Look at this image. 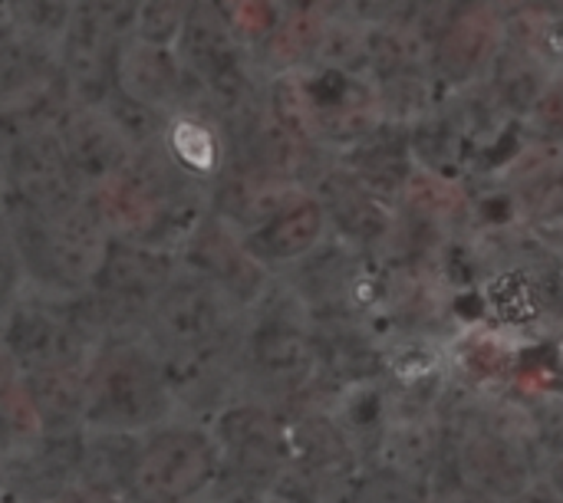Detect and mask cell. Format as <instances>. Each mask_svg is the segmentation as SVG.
I'll list each match as a JSON object with an SVG mask.
<instances>
[{
    "instance_id": "1",
    "label": "cell",
    "mask_w": 563,
    "mask_h": 503,
    "mask_svg": "<svg viewBox=\"0 0 563 503\" xmlns=\"http://www.w3.org/2000/svg\"><path fill=\"white\" fill-rule=\"evenodd\" d=\"M112 237H129L178 250L188 231L205 217L208 188L188 178L162 145L139 148L132 161L106 185L86 194Z\"/></svg>"
},
{
    "instance_id": "2",
    "label": "cell",
    "mask_w": 563,
    "mask_h": 503,
    "mask_svg": "<svg viewBox=\"0 0 563 503\" xmlns=\"http://www.w3.org/2000/svg\"><path fill=\"white\" fill-rule=\"evenodd\" d=\"M86 428L145 435L178 415L162 356L142 333L106 336L86 362Z\"/></svg>"
},
{
    "instance_id": "3",
    "label": "cell",
    "mask_w": 563,
    "mask_h": 503,
    "mask_svg": "<svg viewBox=\"0 0 563 503\" xmlns=\"http://www.w3.org/2000/svg\"><path fill=\"white\" fill-rule=\"evenodd\" d=\"M102 339L106 333L86 290L49 293L26 283L0 316V346L20 376L86 366Z\"/></svg>"
},
{
    "instance_id": "4",
    "label": "cell",
    "mask_w": 563,
    "mask_h": 503,
    "mask_svg": "<svg viewBox=\"0 0 563 503\" xmlns=\"http://www.w3.org/2000/svg\"><path fill=\"white\" fill-rule=\"evenodd\" d=\"M7 221L23 260L26 283L49 293L86 290L112 241L89 198L49 214H7Z\"/></svg>"
},
{
    "instance_id": "5",
    "label": "cell",
    "mask_w": 563,
    "mask_h": 503,
    "mask_svg": "<svg viewBox=\"0 0 563 503\" xmlns=\"http://www.w3.org/2000/svg\"><path fill=\"white\" fill-rule=\"evenodd\" d=\"M247 310L208 277L181 267L155 300L142 336L165 366L241 346Z\"/></svg>"
},
{
    "instance_id": "6",
    "label": "cell",
    "mask_w": 563,
    "mask_h": 503,
    "mask_svg": "<svg viewBox=\"0 0 563 503\" xmlns=\"http://www.w3.org/2000/svg\"><path fill=\"white\" fill-rule=\"evenodd\" d=\"M175 53L188 72L195 99L211 105L221 119L251 109L264 96V79L254 66L251 46L234 33L214 0H195Z\"/></svg>"
},
{
    "instance_id": "7",
    "label": "cell",
    "mask_w": 563,
    "mask_h": 503,
    "mask_svg": "<svg viewBox=\"0 0 563 503\" xmlns=\"http://www.w3.org/2000/svg\"><path fill=\"white\" fill-rule=\"evenodd\" d=\"M224 471L211 425L175 415L142 435L129 498L132 503H195Z\"/></svg>"
},
{
    "instance_id": "8",
    "label": "cell",
    "mask_w": 563,
    "mask_h": 503,
    "mask_svg": "<svg viewBox=\"0 0 563 503\" xmlns=\"http://www.w3.org/2000/svg\"><path fill=\"white\" fill-rule=\"evenodd\" d=\"M181 270L178 250L112 237L102 264L86 287V297L96 310V320L106 336L142 333L155 300Z\"/></svg>"
},
{
    "instance_id": "9",
    "label": "cell",
    "mask_w": 563,
    "mask_h": 503,
    "mask_svg": "<svg viewBox=\"0 0 563 503\" xmlns=\"http://www.w3.org/2000/svg\"><path fill=\"white\" fill-rule=\"evenodd\" d=\"M274 287V283H271ZM320 366L317 339L284 313V306H271V290L247 310L244 333L238 346L241 389L254 395H297L310 385Z\"/></svg>"
},
{
    "instance_id": "10",
    "label": "cell",
    "mask_w": 563,
    "mask_h": 503,
    "mask_svg": "<svg viewBox=\"0 0 563 503\" xmlns=\"http://www.w3.org/2000/svg\"><path fill=\"white\" fill-rule=\"evenodd\" d=\"M132 30L129 0H76L66 33L56 43L59 69L73 102L102 105L115 89V59Z\"/></svg>"
},
{
    "instance_id": "11",
    "label": "cell",
    "mask_w": 563,
    "mask_h": 503,
    "mask_svg": "<svg viewBox=\"0 0 563 503\" xmlns=\"http://www.w3.org/2000/svg\"><path fill=\"white\" fill-rule=\"evenodd\" d=\"M508 46V16L488 0H452L429 46V69L445 96L478 89Z\"/></svg>"
},
{
    "instance_id": "12",
    "label": "cell",
    "mask_w": 563,
    "mask_h": 503,
    "mask_svg": "<svg viewBox=\"0 0 563 503\" xmlns=\"http://www.w3.org/2000/svg\"><path fill=\"white\" fill-rule=\"evenodd\" d=\"M7 214H49L86 198L56 132H33L0 148Z\"/></svg>"
},
{
    "instance_id": "13",
    "label": "cell",
    "mask_w": 563,
    "mask_h": 503,
    "mask_svg": "<svg viewBox=\"0 0 563 503\" xmlns=\"http://www.w3.org/2000/svg\"><path fill=\"white\" fill-rule=\"evenodd\" d=\"M178 260H181V267L218 283L244 310H251L274 283V273L247 254L241 231L234 224H228L221 214H214L211 208L181 241Z\"/></svg>"
},
{
    "instance_id": "14",
    "label": "cell",
    "mask_w": 563,
    "mask_h": 503,
    "mask_svg": "<svg viewBox=\"0 0 563 503\" xmlns=\"http://www.w3.org/2000/svg\"><path fill=\"white\" fill-rule=\"evenodd\" d=\"M53 132H56L79 185L86 188V194L92 188L106 185L109 178H115L139 152L132 145V138L119 128V122L102 105L73 102Z\"/></svg>"
},
{
    "instance_id": "15",
    "label": "cell",
    "mask_w": 563,
    "mask_h": 503,
    "mask_svg": "<svg viewBox=\"0 0 563 503\" xmlns=\"http://www.w3.org/2000/svg\"><path fill=\"white\" fill-rule=\"evenodd\" d=\"M330 234L333 231H330L327 208L307 188L290 204H284L277 214H271L257 227L244 231L241 241L261 267L277 273V270H290L294 264L307 260L317 247H323L330 241Z\"/></svg>"
},
{
    "instance_id": "16",
    "label": "cell",
    "mask_w": 563,
    "mask_h": 503,
    "mask_svg": "<svg viewBox=\"0 0 563 503\" xmlns=\"http://www.w3.org/2000/svg\"><path fill=\"white\" fill-rule=\"evenodd\" d=\"M115 89L125 96L155 105L162 112H172L185 102L195 99V89L188 82V72L175 53V46L148 43L135 36L132 30L125 33L115 59Z\"/></svg>"
},
{
    "instance_id": "17",
    "label": "cell",
    "mask_w": 563,
    "mask_h": 503,
    "mask_svg": "<svg viewBox=\"0 0 563 503\" xmlns=\"http://www.w3.org/2000/svg\"><path fill=\"white\" fill-rule=\"evenodd\" d=\"M162 152L198 185H205L211 191V185L221 178V171L231 161V142H228V128L224 119L191 99L178 109L168 112L165 122V135H162Z\"/></svg>"
},
{
    "instance_id": "18",
    "label": "cell",
    "mask_w": 563,
    "mask_h": 503,
    "mask_svg": "<svg viewBox=\"0 0 563 503\" xmlns=\"http://www.w3.org/2000/svg\"><path fill=\"white\" fill-rule=\"evenodd\" d=\"M330 16H313V13H290L277 20V26L251 49L254 66L261 79H280V76H297L310 66H317L320 43L327 33Z\"/></svg>"
},
{
    "instance_id": "19",
    "label": "cell",
    "mask_w": 563,
    "mask_h": 503,
    "mask_svg": "<svg viewBox=\"0 0 563 503\" xmlns=\"http://www.w3.org/2000/svg\"><path fill=\"white\" fill-rule=\"evenodd\" d=\"M20 379L46 425V435L86 432V366L26 372Z\"/></svg>"
},
{
    "instance_id": "20",
    "label": "cell",
    "mask_w": 563,
    "mask_h": 503,
    "mask_svg": "<svg viewBox=\"0 0 563 503\" xmlns=\"http://www.w3.org/2000/svg\"><path fill=\"white\" fill-rule=\"evenodd\" d=\"M59 72L56 43L26 33L16 23H0V102L20 96Z\"/></svg>"
},
{
    "instance_id": "21",
    "label": "cell",
    "mask_w": 563,
    "mask_h": 503,
    "mask_svg": "<svg viewBox=\"0 0 563 503\" xmlns=\"http://www.w3.org/2000/svg\"><path fill=\"white\" fill-rule=\"evenodd\" d=\"M139 445L142 435H125V432H96L86 428L82 435V461H79V481L112 491V494H125L129 498V484H132V471H135V458H139Z\"/></svg>"
},
{
    "instance_id": "22",
    "label": "cell",
    "mask_w": 563,
    "mask_h": 503,
    "mask_svg": "<svg viewBox=\"0 0 563 503\" xmlns=\"http://www.w3.org/2000/svg\"><path fill=\"white\" fill-rule=\"evenodd\" d=\"M465 474L475 484V491H492L501 498H515L525 491L528 481V465L515 451V445L498 441V438H478L465 448Z\"/></svg>"
},
{
    "instance_id": "23",
    "label": "cell",
    "mask_w": 563,
    "mask_h": 503,
    "mask_svg": "<svg viewBox=\"0 0 563 503\" xmlns=\"http://www.w3.org/2000/svg\"><path fill=\"white\" fill-rule=\"evenodd\" d=\"M40 438H46V425L23 385V379L16 376V382L0 395V455L13 458V455L33 448Z\"/></svg>"
},
{
    "instance_id": "24",
    "label": "cell",
    "mask_w": 563,
    "mask_h": 503,
    "mask_svg": "<svg viewBox=\"0 0 563 503\" xmlns=\"http://www.w3.org/2000/svg\"><path fill=\"white\" fill-rule=\"evenodd\" d=\"M525 145L563 152V69L551 72L518 119Z\"/></svg>"
},
{
    "instance_id": "25",
    "label": "cell",
    "mask_w": 563,
    "mask_h": 503,
    "mask_svg": "<svg viewBox=\"0 0 563 503\" xmlns=\"http://www.w3.org/2000/svg\"><path fill=\"white\" fill-rule=\"evenodd\" d=\"M191 7L195 0H139L132 10V33L148 43L175 46L178 33L188 23Z\"/></svg>"
},
{
    "instance_id": "26",
    "label": "cell",
    "mask_w": 563,
    "mask_h": 503,
    "mask_svg": "<svg viewBox=\"0 0 563 503\" xmlns=\"http://www.w3.org/2000/svg\"><path fill=\"white\" fill-rule=\"evenodd\" d=\"M76 0H3L7 20L23 26L26 33L59 43V36L66 33V23L73 16Z\"/></svg>"
},
{
    "instance_id": "27",
    "label": "cell",
    "mask_w": 563,
    "mask_h": 503,
    "mask_svg": "<svg viewBox=\"0 0 563 503\" xmlns=\"http://www.w3.org/2000/svg\"><path fill=\"white\" fill-rule=\"evenodd\" d=\"M26 287V273H23V260L10 231L7 214L0 211V316L10 310V303L20 297V290Z\"/></svg>"
},
{
    "instance_id": "28",
    "label": "cell",
    "mask_w": 563,
    "mask_h": 503,
    "mask_svg": "<svg viewBox=\"0 0 563 503\" xmlns=\"http://www.w3.org/2000/svg\"><path fill=\"white\" fill-rule=\"evenodd\" d=\"M353 503H412L409 501V484L402 478L383 474L369 484H363V491L356 494Z\"/></svg>"
},
{
    "instance_id": "29",
    "label": "cell",
    "mask_w": 563,
    "mask_h": 503,
    "mask_svg": "<svg viewBox=\"0 0 563 503\" xmlns=\"http://www.w3.org/2000/svg\"><path fill=\"white\" fill-rule=\"evenodd\" d=\"M49 503H132V498L112 494V491H102V488H92V484L76 481L73 488H66L63 494H56Z\"/></svg>"
},
{
    "instance_id": "30",
    "label": "cell",
    "mask_w": 563,
    "mask_h": 503,
    "mask_svg": "<svg viewBox=\"0 0 563 503\" xmlns=\"http://www.w3.org/2000/svg\"><path fill=\"white\" fill-rule=\"evenodd\" d=\"M290 13H313V16H340L346 10V0H280Z\"/></svg>"
},
{
    "instance_id": "31",
    "label": "cell",
    "mask_w": 563,
    "mask_h": 503,
    "mask_svg": "<svg viewBox=\"0 0 563 503\" xmlns=\"http://www.w3.org/2000/svg\"><path fill=\"white\" fill-rule=\"evenodd\" d=\"M508 503H563V494L551 481H544V484H528L525 491L508 498Z\"/></svg>"
},
{
    "instance_id": "32",
    "label": "cell",
    "mask_w": 563,
    "mask_h": 503,
    "mask_svg": "<svg viewBox=\"0 0 563 503\" xmlns=\"http://www.w3.org/2000/svg\"><path fill=\"white\" fill-rule=\"evenodd\" d=\"M16 376H20V372H16V366H13V359H10L7 349L0 346V395L16 382Z\"/></svg>"
},
{
    "instance_id": "33",
    "label": "cell",
    "mask_w": 563,
    "mask_h": 503,
    "mask_svg": "<svg viewBox=\"0 0 563 503\" xmlns=\"http://www.w3.org/2000/svg\"><path fill=\"white\" fill-rule=\"evenodd\" d=\"M551 484H554V488L563 494V458L554 465V471H551Z\"/></svg>"
},
{
    "instance_id": "34",
    "label": "cell",
    "mask_w": 563,
    "mask_h": 503,
    "mask_svg": "<svg viewBox=\"0 0 563 503\" xmlns=\"http://www.w3.org/2000/svg\"><path fill=\"white\" fill-rule=\"evenodd\" d=\"M0 503H49V501H33V498H20V494H0Z\"/></svg>"
},
{
    "instance_id": "35",
    "label": "cell",
    "mask_w": 563,
    "mask_h": 503,
    "mask_svg": "<svg viewBox=\"0 0 563 503\" xmlns=\"http://www.w3.org/2000/svg\"><path fill=\"white\" fill-rule=\"evenodd\" d=\"M0 23H7V10H3V0H0Z\"/></svg>"
},
{
    "instance_id": "36",
    "label": "cell",
    "mask_w": 563,
    "mask_h": 503,
    "mask_svg": "<svg viewBox=\"0 0 563 503\" xmlns=\"http://www.w3.org/2000/svg\"><path fill=\"white\" fill-rule=\"evenodd\" d=\"M0 201H3V175H0Z\"/></svg>"
},
{
    "instance_id": "37",
    "label": "cell",
    "mask_w": 563,
    "mask_h": 503,
    "mask_svg": "<svg viewBox=\"0 0 563 503\" xmlns=\"http://www.w3.org/2000/svg\"><path fill=\"white\" fill-rule=\"evenodd\" d=\"M129 3H132V10H135V3H139V0H129Z\"/></svg>"
}]
</instances>
